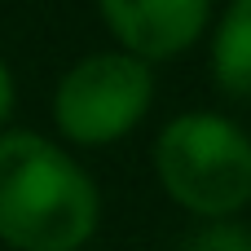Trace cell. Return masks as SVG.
<instances>
[{
    "label": "cell",
    "instance_id": "6da1fadb",
    "mask_svg": "<svg viewBox=\"0 0 251 251\" xmlns=\"http://www.w3.org/2000/svg\"><path fill=\"white\" fill-rule=\"evenodd\" d=\"M101 225V190L53 137L0 132V243L13 251H84Z\"/></svg>",
    "mask_w": 251,
    "mask_h": 251
},
{
    "label": "cell",
    "instance_id": "7a4b0ae2",
    "mask_svg": "<svg viewBox=\"0 0 251 251\" xmlns=\"http://www.w3.org/2000/svg\"><path fill=\"white\" fill-rule=\"evenodd\" d=\"M163 194L199 221H234L251 203V137L216 110L172 115L150 150Z\"/></svg>",
    "mask_w": 251,
    "mask_h": 251
},
{
    "label": "cell",
    "instance_id": "3957f363",
    "mask_svg": "<svg viewBox=\"0 0 251 251\" xmlns=\"http://www.w3.org/2000/svg\"><path fill=\"white\" fill-rule=\"evenodd\" d=\"M154 106V71L119 49L84 53L53 84V128L71 150H106L137 132Z\"/></svg>",
    "mask_w": 251,
    "mask_h": 251
},
{
    "label": "cell",
    "instance_id": "277c9868",
    "mask_svg": "<svg viewBox=\"0 0 251 251\" xmlns=\"http://www.w3.org/2000/svg\"><path fill=\"white\" fill-rule=\"evenodd\" d=\"M97 18L119 53L154 71L207 40L216 9L207 0H101Z\"/></svg>",
    "mask_w": 251,
    "mask_h": 251
},
{
    "label": "cell",
    "instance_id": "5b68a950",
    "mask_svg": "<svg viewBox=\"0 0 251 251\" xmlns=\"http://www.w3.org/2000/svg\"><path fill=\"white\" fill-rule=\"evenodd\" d=\"M207 75L229 101L251 106V0H234L207 31Z\"/></svg>",
    "mask_w": 251,
    "mask_h": 251
},
{
    "label": "cell",
    "instance_id": "8992f818",
    "mask_svg": "<svg viewBox=\"0 0 251 251\" xmlns=\"http://www.w3.org/2000/svg\"><path fill=\"white\" fill-rule=\"evenodd\" d=\"M181 251H251V229L238 221H199Z\"/></svg>",
    "mask_w": 251,
    "mask_h": 251
},
{
    "label": "cell",
    "instance_id": "52a82bcc",
    "mask_svg": "<svg viewBox=\"0 0 251 251\" xmlns=\"http://www.w3.org/2000/svg\"><path fill=\"white\" fill-rule=\"evenodd\" d=\"M13 106H18V84H13V71H9V62L0 57V132L9 128V119H13Z\"/></svg>",
    "mask_w": 251,
    "mask_h": 251
}]
</instances>
